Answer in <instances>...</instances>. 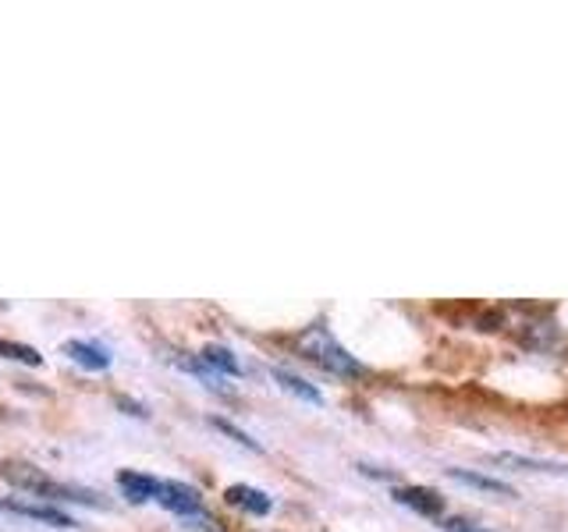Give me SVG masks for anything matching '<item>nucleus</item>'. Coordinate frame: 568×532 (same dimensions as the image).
I'll return each mask as SVG.
<instances>
[{
  "mask_svg": "<svg viewBox=\"0 0 568 532\" xmlns=\"http://www.w3.org/2000/svg\"><path fill=\"white\" fill-rule=\"evenodd\" d=\"M274 380L288 390V395H295V398H302V401H310V405H324V395L313 387V383H306L302 377H295V372H288V369H274Z\"/></svg>",
  "mask_w": 568,
  "mask_h": 532,
  "instance_id": "f8f14e48",
  "label": "nucleus"
},
{
  "mask_svg": "<svg viewBox=\"0 0 568 532\" xmlns=\"http://www.w3.org/2000/svg\"><path fill=\"white\" fill-rule=\"evenodd\" d=\"M224 497H227V504H235V508H242V511H248V514H271V508H274V501L266 497L263 490H256V487H245V483H235V487H227L224 490Z\"/></svg>",
  "mask_w": 568,
  "mask_h": 532,
  "instance_id": "6e6552de",
  "label": "nucleus"
},
{
  "mask_svg": "<svg viewBox=\"0 0 568 532\" xmlns=\"http://www.w3.org/2000/svg\"><path fill=\"white\" fill-rule=\"evenodd\" d=\"M298 351L306 355L310 362H316L324 372H331V377H345V380H355V377H363L366 366L355 359V355H348L342 345L334 341V334L324 327V324H313L298 334Z\"/></svg>",
  "mask_w": 568,
  "mask_h": 532,
  "instance_id": "f257e3e1",
  "label": "nucleus"
},
{
  "mask_svg": "<svg viewBox=\"0 0 568 532\" xmlns=\"http://www.w3.org/2000/svg\"><path fill=\"white\" fill-rule=\"evenodd\" d=\"M200 359H203V366L217 372V377H242V362L235 359V351L224 345H206L200 351Z\"/></svg>",
  "mask_w": 568,
  "mask_h": 532,
  "instance_id": "1a4fd4ad",
  "label": "nucleus"
},
{
  "mask_svg": "<svg viewBox=\"0 0 568 532\" xmlns=\"http://www.w3.org/2000/svg\"><path fill=\"white\" fill-rule=\"evenodd\" d=\"M440 529L444 532H490L479 522H469V519H440Z\"/></svg>",
  "mask_w": 568,
  "mask_h": 532,
  "instance_id": "2eb2a0df",
  "label": "nucleus"
},
{
  "mask_svg": "<svg viewBox=\"0 0 568 532\" xmlns=\"http://www.w3.org/2000/svg\"><path fill=\"white\" fill-rule=\"evenodd\" d=\"M156 504H160V508H168L171 514H178V519L192 522V525L217 532V522H213V514L206 511L203 497L195 493L192 487H185V483H168V479H164V490H160Z\"/></svg>",
  "mask_w": 568,
  "mask_h": 532,
  "instance_id": "7ed1b4c3",
  "label": "nucleus"
},
{
  "mask_svg": "<svg viewBox=\"0 0 568 532\" xmlns=\"http://www.w3.org/2000/svg\"><path fill=\"white\" fill-rule=\"evenodd\" d=\"M395 501L413 508L416 514H423V519H444V497L430 487H398Z\"/></svg>",
  "mask_w": 568,
  "mask_h": 532,
  "instance_id": "39448f33",
  "label": "nucleus"
},
{
  "mask_svg": "<svg viewBox=\"0 0 568 532\" xmlns=\"http://www.w3.org/2000/svg\"><path fill=\"white\" fill-rule=\"evenodd\" d=\"M64 355L71 362H79L82 369H93V372H103V369H111V362H114V355L106 351L103 345H97V341H68L64 345Z\"/></svg>",
  "mask_w": 568,
  "mask_h": 532,
  "instance_id": "0eeeda50",
  "label": "nucleus"
},
{
  "mask_svg": "<svg viewBox=\"0 0 568 532\" xmlns=\"http://www.w3.org/2000/svg\"><path fill=\"white\" fill-rule=\"evenodd\" d=\"M0 508L11 511V514H22V519L32 522H43L50 529H75V519H68L64 511L58 508H47V504H26V501H0Z\"/></svg>",
  "mask_w": 568,
  "mask_h": 532,
  "instance_id": "423d86ee",
  "label": "nucleus"
},
{
  "mask_svg": "<svg viewBox=\"0 0 568 532\" xmlns=\"http://www.w3.org/2000/svg\"><path fill=\"white\" fill-rule=\"evenodd\" d=\"M448 475L462 487H473V490H484V493H494V497H515V490L501 479H490V475H479V472H466V469H448Z\"/></svg>",
  "mask_w": 568,
  "mask_h": 532,
  "instance_id": "9b49d317",
  "label": "nucleus"
},
{
  "mask_svg": "<svg viewBox=\"0 0 568 532\" xmlns=\"http://www.w3.org/2000/svg\"><path fill=\"white\" fill-rule=\"evenodd\" d=\"M118 487L132 504H146V501H156V497H160V490H164V479H156L150 472H135V469H121L118 472Z\"/></svg>",
  "mask_w": 568,
  "mask_h": 532,
  "instance_id": "20e7f679",
  "label": "nucleus"
},
{
  "mask_svg": "<svg viewBox=\"0 0 568 532\" xmlns=\"http://www.w3.org/2000/svg\"><path fill=\"white\" fill-rule=\"evenodd\" d=\"M0 355L4 359H14V362H22V366H43V355L29 348V345H18V341H0Z\"/></svg>",
  "mask_w": 568,
  "mask_h": 532,
  "instance_id": "ddd939ff",
  "label": "nucleus"
},
{
  "mask_svg": "<svg viewBox=\"0 0 568 532\" xmlns=\"http://www.w3.org/2000/svg\"><path fill=\"white\" fill-rule=\"evenodd\" d=\"M0 475L8 479L11 487L26 490L32 497H43V501L50 504H61V501H75V504H100L97 493H85V490H75L68 483H58V479H50L47 472L26 466V461H4V469H0Z\"/></svg>",
  "mask_w": 568,
  "mask_h": 532,
  "instance_id": "f03ea898",
  "label": "nucleus"
},
{
  "mask_svg": "<svg viewBox=\"0 0 568 532\" xmlns=\"http://www.w3.org/2000/svg\"><path fill=\"white\" fill-rule=\"evenodd\" d=\"M494 466H511L515 472H558L568 475V466H558V461H540V458H523V454H490Z\"/></svg>",
  "mask_w": 568,
  "mask_h": 532,
  "instance_id": "9d476101",
  "label": "nucleus"
},
{
  "mask_svg": "<svg viewBox=\"0 0 568 532\" xmlns=\"http://www.w3.org/2000/svg\"><path fill=\"white\" fill-rule=\"evenodd\" d=\"M213 426H217V430H224L231 440H235V443H242V448H248V451H260V443L253 440V437H248V433H242V430H235V426H231V422H224V419H213Z\"/></svg>",
  "mask_w": 568,
  "mask_h": 532,
  "instance_id": "4468645a",
  "label": "nucleus"
}]
</instances>
